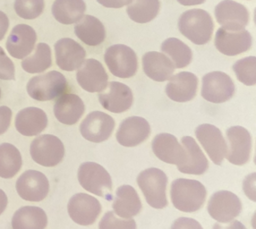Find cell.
<instances>
[{
  "instance_id": "cell-1",
  "label": "cell",
  "mask_w": 256,
  "mask_h": 229,
  "mask_svg": "<svg viewBox=\"0 0 256 229\" xmlns=\"http://www.w3.org/2000/svg\"><path fill=\"white\" fill-rule=\"evenodd\" d=\"M206 196V188L197 180L178 178L171 184V202L180 212H196L202 208Z\"/></svg>"
},
{
  "instance_id": "cell-2",
  "label": "cell",
  "mask_w": 256,
  "mask_h": 229,
  "mask_svg": "<svg viewBox=\"0 0 256 229\" xmlns=\"http://www.w3.org/2000/svg\"><path fill=\"white\" fill-rule=\"evenodd\" d=\"M180 32L196 45L210 42L214 32L212 18L204 10L191 9L181 16L178 21Z\"/></svg>"
},
{
  "instance_id": "cell-3",
  "label": "cell",
  "mask_w": 256,
  "mask_h": 229,
  "mask_svg": "<svg viewBox=\"0 0 256 229\" xmlns=\"http://www.w3.org/2000/svg\"><path fill=\"white\" fill-rule=\"evenodd\" d=\"M137 184L152 208H166L168 204L166 199L168 176L162 170L150 168L142 171L137 178Z\"/></svg>"
},
{
  "instance_id": "cell-4",
  "label": "cell",
  "mask_w": 256,
  "mask_h": 229,
  "mask_svg": "<svg viewBox=\"0 0 256 229\" xmlns=\"http://www.w3.org/2000/svg\"><path fill=\"white\" fill-rule=\"evenodd\" d=\"M68 90L66 77L58 71L32 77L27 84V92L38 102H48L60 97Z\"/></svg>"
},
{
  "instance_id": "cell-5",
  "label": "cell",
  "mask_w": 256,
  "mask_h": 229,
  "mask_svg": "<svg viewBox=\"0 0 256 229\" xmlns=\"http://www.w3.org/2000/svg\"><path fill=\"white\" fill-rule=\"evenodd\" d=\"M81 186L95 196L107 197L112 191V180L107 170L95 162H84L78 170Z\"/></svg>"
},
{
  "instance_id": "cell-6",
  "label": "cell",
  "mask_w": 256,
  "mask_h": 229,
  "mask_svg": "<svg viewBox=\"0 0 256 229\" xmlns=\"http://www.w3.org/2000/svg\"><path fill=\"white\" fill-rule=\"evenodd\" d=\"M30 156L38 165L52 168L58 165L64 156L62 140L52 134L38 136L32 142Z\"/></svg>"
},
{
  "instance_id": "cell-7",
  "label": "cell",
  "mask_w": 256,
  "mask_h": 229,
  "mask_svg": "<svg viewBox=\"0 0 256 229\" xmlns=\"http://www.w3.org/2000/svg\"><path fill=\"white\" fill-rule=\"evenodd\" d=\"M104 60L111 74L118 78H130L137 72L138 61L136 52L123 44H116L108 48Z\"/></svg>"
},
{
  "instance_id": "cell-8",
  "label": "cell",
  "mask_w": 256,
  "mask_h": 229,
  "mask_svg": "<svg viewBox=\"0 0 256 229\" xmlns=\"http://www.w3.org/2000/svg\"><path fill=\"white\" fill-rule=\"evenodd\" d=\"M210 216L220 224L234 220L242 212V202L238 196L230 191L216 192L208 202Z\"/></svg>"
},
{
  "instance_id": "cell-9",
  "label": "cell",
  "mask_w": 256,
  "mask_h": 229,
  "mask_svg": "<svg viewBox=\"0 0 256 229\" xmlns=\"http://www.w3.org/2000/svg\"><path fill=\"white\" fill-rule=\"evenodd\" d=\"M228 162L236 166L246 164L252 152V137L248 129L236 126L230 128L226 132Z\"/></svg>"
},
{
  "instance_id": "cell-10",
  "label": "cell",
  "mask_w": 256,
  "mask_h": 229,
  "mask_svg": "<svg viewBox=\"0 0 256 229\" xmlns=\"http://www.w3.org/2000/svg\"><path fill=\"white\" fill-rule=\"evenodd\" d=\"M235 94V84L223 72H212L202 78V97L207 102L220 104L228 102Z\"/></svg>"
},
{
  "instance_id": "cell-11",
  "label": "cell",
  "mask_w": 256,
  "mask_h": 229,
  "mask_svg": "<svg viewBox=\"0 0 256 229\" xmlns=\"http://www.w3.org/2000/svg\"><path fill=\"white\" fill-rule=\"evenodd\" d=\"M196 136L210 160L215 165H222L226 158L228 144L222 131L214 124H204L196 129Z\"/></svg>"
},
{
  "instance_id": "cell-12",
  "label": "cell",
  "mask_w": 256,
  "mask_h": 229,
  "mask_svg": "<svg viewBox=\"0 0 256 229\" xmlns=\"http://www.w3.org/2000/svg\"><path fill=\"white\" fill-rule=\"evenodd\" d=\"M115 128V121L110 114L94 111L86 116L80 126V132L86 140L100 144L110 137Z\"/></svg>"
},
{
  "instance_id": "cell-13",
  "label": "cell",
  "mask_w": 256,
  "mask_h": 229,
  "mask_svg": "<svg viewBox=\"0 0 256 229\" xmlns=\"http://www.w3.org/2000/svg\"><path fill=\"white\" fill-rule=\"evenodd\" d=\"M68 210L72 220L78 225L90 226L102 212V205L95 197L76 194L69 200Z\"/></svg>"
},
{
  "instance_id": "cell-14",
  "label": "cell",
  "mask_w": 256,
  "mask_h": 229,
  "mask_svg": "<svg viewBox=\"0 0 256 229\" xmlns=\"http://www.w3.org/2000/svg\"><path fill=\"white\" fill-rule=\"evenodd\" d=\"M16 191L22 199L38 202L50 192V182L45 174L36 170H27L16 181Z\"/></svg>"
},
{
  "instance_id": "cell-15",
  "label": "cell",
  "mask_w": 256,
  "mask_h": 229,
  "mask_svg": "<svg viewBox=\"0 0 256 229\" xmlns=\"http://www.w3.org/2000/svg\"><path fill=\"white\" fill-rule=\"evenodd\" d=\"M78 84L88 92H102L107 89L108 76L105 68L98 60H84L76 74Z\"/></svg>"
},
{
  "instance_id": "cell-16",
  "label": "cell",
  "mask_w": 256,
  "mask_h": 229,
  "mask_svg": "<svg viewBox=\"0 0 256 229\" xmlns=\"http://www.w3.org/2000/svg\"><path fill=\"white\" fill-rule=\"evenodd\" d=\"M252 46V36L246 30H230L220 28L215 36V47L226 56L246 52Z\"/></svg>"
},
{
  "instance_id": "cell-17",
  "label": "cell",
  "mask_w": 256,
  "mask_h": 229,
  "mask_svg": "<svg viewBox=\"0 0 256 229\" xmlns=\"http://www.w3.org/2000/svg\"><path fill=\"white\" fill-rule=\"evenodd\" d=\"M150 134L149 122L141 116H131L120 124L116 132V140L128 148L136 147L144 142Z\"/></svg>"
},
{
  "instance_id": "cell-18",
  "label": "cell",
  "mask_w": 256,
  "mask_h": 229,
  "mask_svg": "<svg viewBox=\"0 0 256 229\" xmlns=\"http://www.w3.org/2000/svg\"><path fill=\"white\" fill-rule=\"evenodd\" d=\"M215 17L222 28L243 30L249 22V13L243 4L232 0H223L215 8Z\"/></svg>"
},
{
  "instance_id": "cell-19",
  "label": "cell",
  "mask_w": 256,
  "mask_h": 229,
  "mask_svg": "<svg viewBox=\"0 0 256 229\" xmlns=\"http://www.w3.org/2000/svg\"><path fill=\"white\" fill-rule=\"evenodd\" d=\"M108 90L98 94L102 106L112 113L120 114L128 111L132 105V90L128 85L118 82H111L108 84Z\"/></svg>"
},
{
  "instance_id": "cell-20",
  "label": "cell",
  "mask_w": 256,
  "mask_h": 229,
  "mask_svg": "<svg viewBox=\"0 0 256 229\" xmlns=\"http://www.w3.org/2000/svg\"><path fill=\"white\" fill-rule=\"evenodd\" d=\"M55 53L58 68L68 72L78 69L86 60V50L72 38L58 40L55 44Z\"/></svg>"
},
{
  "instance_id": "cell-21",
  "label": "cell",
  "mask_w": 256,
  "mask_h": 229,
  "mask_svg": "<svg viewBox=\"0 0 256 229\" xmlns=\"http://www.w3.org/2000/svg\"><path fill=\"white\" fill-rule=\"evenodd\" d=\"M152 147L155 156L168 164L180 165L186 158L184 148L176 137L170 134H157L154 137Z\"/></svg>"
},
{
  "instance_id": "cell-22",
  "label": "cell",
  "mask_w": 256,
  "mask_h": 229,
  "mask_svg": "<svg viewBox=\"0 0 256 229\" xmlns=\"http://www.w3.org/2000/svg\"><path fill=\"white\" fill-rule=\"evenodd\" d=\"M36 40L37 35L32 27L26 24H18L14 27L9 34L6 50L14 58L22 60L30 55Z\"/></svg>"
},
{
  "instance_id": "cell-23",
  "label": "cell",
  "mask_w": 256,
  "mask_h": 229,
  "mask_svg": "<svg viewBox=\"0 0 256 229\" xmlns=\"http://www.w3.org/2000/svg\"><path fill=\"white\" fill-rule=\"evenodd\" d=\"M182 146L186 150V158L176 166L181 173L201 176L209 168V162L200 146L191 136H184Z\"/></svg>"
},
{
  "instance_id": "cell-24",
  "label": "cell",
  "mask_w": 256,
  "mask_h": 229,
  "mask_svg": "<svg viewBox=\"0 0 256 229\" xmlns=\"http://www.w3.org/2000/svg\"><path fill=\"white\" fill-rule=\"evenodd\" d=\"M198 78L192 72H181L172 76L166 84V94L171 100L188 102L196 96Z\"/></svg>"
},
{
  "instance_id": "cell-25",
  "label": "cell",
  "mask_w": 256,
  "mask_h": 229,
  "mask_svg": "<svg viewBox=\"0 0 256 229\" xmlns=\"http://www.w3.org/2000/svg\"><path fill=\"white\" fill-rule=\"evenodd\" d=\"M84 103L76 94H63L54 105L56 118L66 126L76 124L84 114Z\"/></svg>"
},
{
  "instance_id": "cell-26",
  "label": "cell",
  "mask_w": 256,
  "mask_h": 229,
  "mask_svg": "<svg viewBox=\"0 0 256 229\" xmlns=\"http://www.w3.org/2000/svg\"><path fill=\"white\" fill-rule=\"evenodd\" d=\"M112 207L116 216L132 218L140 213L142 205L136 190L131 186L124 184L118 188Z\"/></svg>"
},
{
  "instance_id": "cell-27",
  "label": "cell",
  "mask_w": 256,
  "mask_h": 229,
  "mask_svg": "<svg viewBox=\"0 0 256 229\" xmlns=\"http://www.w3.org/2000/svg\"><path fill=\"white\" fill-rule=\"evenodd\" d=\"M48 126L46 113L38 108H26L19 111L16 118V128L22 136H38Z\"/></svg>"
},
{
  "instance_id": "cell-28",
  "label": "cell",
  "mask_w": 256,
  "mask_h": 229,
  "mask_svg": "<svg viewBox=\"0 0 256 229\" xmlns=\"http://www.w3.org/2000/svg\"><path fill=\"white\" fill-rule=\"evenodd\" d=\"M142 68L146 76L156 82H166L175 72V66L163 53L150 51L142 56Z\"/></svg>"
},
{
  "instance_id": "cell-29",
  "label": "cell",
  "mask_w": 256,
  "mask_h": 229,
  "mask_svg": "<svg viewBox=\"0 0 256 229\" xmlns=\"http://www.w3.org/2000/svg\"><path fill=\"white\" fill-rule=\"evenodd\" d=\"M74 34L82 42L92 47L102 44L106 38V30L102 22L92 16L82 17L74 26Z\"/></svg>"
},
{
  "instance_id": "cell-30",
  "label": "cell",
  "mask_w": 256,
  "mask_h": 229,
  "mask_svg": "<svg viewBox=\"0 0 256 229\" xmlns=\"http://www.w3.org/2000/svg\"><path fill=\"white\" fill-rule=\"evenodd\" d=\"M86 4L84 0H55L52 14L63 24H73L84 16Z\"/></svg>"
},
{
  "instance_id": "cell-31",
  "label": "cell",
  "mask_w": 256,
  "mask_h": 229,
  "mask_svg": "<svg viewBox=\"0 0 256 229\" xmlns=\"http://www.w3.org/2000/svg\"><path fill=\"white\" fill-rule=\"evenodd\" d=\"M48 218L42 208L26 206L19 208L12 218L13 229H45Z\"/></svg>"
},
{
  "instance_id": "cell-32",
  "label": "cell",
  "mask_w": 256,
  "mask_h": 229,
  "mask_svg": "<svg viewBox=\"0 0 256 229\" xmlns=\"http://www.w3.org/2000/svg\"><path fill=\"white\" fill-rule=\"evenodd\" d=\"M162 51L172 61L175 68H186L192 61L191 48L178 38H166L162 45Z\"/></svg>"
},
{
  "instance_id": "cell-33",
  "label": "cell",
  "mask_w": 256,
  "mask_h": 229,
  "mask_svg": "<svg viewBox=\"0 0 256 229\" xmlns=\"http://www.w3.org/2000/svg\"><path fill=\"white\" fill-rule=\"evenodd\" d=\"M22 164L21 153L10 144H0V178L9 179L20 171Z\"/></svg>"
},
{
  "instance_id": "cell-34",
  "label": "cell",
  "mask_w": 256,
  "mask_h": 229,
  "mask_svg": "<svg viewBox=\"0 0 256 229\" xmlns=\"http://www.w3.org/2000/svg\"><path fill=\"white\" fill-rule=\"evenodd\" d=\"M160 6V0H132L128 4L126 12L132 21L146 24L158 16Z\"/></svg>"
},
{
  "instance_id": "cell-35",
  "label": "cell",
  "mask_w": 256,
  "mask_h": 229,
  "mask_svg": "<svg viewBox=\"0 0 256 229\" xmlns=\"http://www.w3.org/2000/svg\"><path fill=\"white\" fill-rule=\"evenodd\" d=\"M52 64L50 47L46 43H38L34 55L22 60V68L29 74H38L46 71Z\"/></svg>"
},
{
  "instance_id": "cell-36",
  "label": "cell",
  "mask_w": 256,
  "mask_h": 229,
  "mask_svg": "<svg viewBox=\"0 0 256 229\" xmlns=\"http://www.w3.org/2000/svg\"><path fill=\"white\" fill-rule=\"evenodd\" d=\"M233 70L239 82L248 86L256 85V56H248L236 62Z\"/></svg>"
},
{
  "instance_id": "cell-37",
  "label": "cell",
  "mask_w": 256,
  "mask_h": 229,
  "mask_svg": "<svg viewBox=\"0 0 256 229\" xmlns=\"http://www.w3.org/2000/svg\"><path fill=\"white\" fill-rule=\"evenodd\" d=\"M44 0H16L14 10L18 16L32 20L40 16L44 10Z\"/></svg>"
},
{
  "instance_id": "cell-38",
  "label": "cell",
  "mask_w": 256,
  "mask_h": 229,
  "mask_svg": "<svg viewBox=\"0 0 256 229\" xmlns=\"http://www.w3.org/2000/svg\"><path fill=\"white\" fill-rule=\"evenodd\" d=\"M98 229H136V222L132 218H122L108 212L100 221Z\"/></svg>"
},
{
  "instance_id": "cell-39",
  "label": "cell",
  "mask_w": 256,
  "mask_h": 229,
  "mask_svg": "<svg viewBox=\"0 0 256 229\" xmlns=\"http://www.w3.org/2000/svg\"><path fill=\"white\" fill-rule=\"evenodd\" d=\"M16 68L12 60L6 55L4 50L0 47V79L14 80Z\"/></svg>"
},
{
  "instance_id": "cell-40",
  "label": "cell",
  "mask_w": 256,
  "mask_h": 229,
  "mask_svg": "<svg viewBox=\"0 0 256 229\" xmlns=\"http://www.w3.org/2000/svg\"><path fill=\"white\" fill-rule=\"evenodd\" d=\"M171 229H204L198 221L191 218H180L171 226Z\"/></svg>"
},
{
  "instance_id": "cell-41",
  "label": "cell",
  "mask_w": 256,
  "mask_h": 229,
  "mask_svg": "<svg viewBox=\"0 0 256 229\" xmlns=\"http://www.w3.org/2000/svg\"><path fill=\"white\" fill-rule=\"evenodd\" d=\"M12 119V110L8 106H0V136L8 130Z\"/></svg>"
},
{
  "instance_id": "cell-42",
  "label": "cell",
  "mask_w": 256,
  "mask_h": 229,
  "mask_svg": "<svg viewBox=\"0 0 256 229\" xmlns=\"http://www.w3.org/2000/svg\"><path fill=\"white\" fill-rule=\"evenodd\" d=\"M243 190L249 199L256 202V173L249 174L244 180Z\"/></svg>"
},
{
  "instance_id": "cell-43",
  "label": "cell",
  "mask_w": 256,
  "mask_h": 229,
  "mask_svg": "<svg viewBox=\"0 0 256 229\" xmlns=\"http://www.w3.org/2000/svg\"><path fill=\"white\" fill-rule=\"evenodd\" d=\"M98 3L108 8H121L128 6L132 0H97Z\"/></svg>"
},
{
  "instance_id": "cell-44",
  "label": "cell",
  "mask_w": 256,
  "mask_h": 229,
  "mask_svg": "<svg viewBox=\"0 0 256 229\" xmlns=\"http://www.w3.org/2000/svg\"><path fill=\"white\" fill-rule=\"evenodd\" d=\"M8 17L4 12L0 11V40H2L4 38V35L8 30Z\"/></svg>"
},
{
  "instance_id": "cell-45",
  "label": "cell",
  "mask_w": 256,
  "mask_h": 229,
  "mask_svg": "<svg viewBox=\"0 0 256 229\" xmlns=\"http://www.w3.org/2000/svg\"><path fill=\"white\" fill-rule=\"evenodd\" d=\"M212 229H246V228L240 221L234 220L228 223L226 226H223L220 223H216L214 224Z\"/></svg>"
},
{
  "instance_id": "cell-46",
  "label": "cell",
  "mask_w": 256,
  "mask_h": 229,
  "mask_svg": "<svg viewBox=\"0 0 256 229\" xmlns=\"http://www.w3.org/2000/svg\"><path fill=\"white\" fill-rule=\"evenodd\" d=\"M8 202V196L4 194V192L3 190L0 189V215L4 212V210L6 208Z\"/></svg>"
},
{
  "instance_id": "cell-47",
  "label": "cell",
  "mask_w": 256,
  "mask_h": 229,
  "mask_svg": "<svg viewBox=\"0 0 256 229\" xmlns=\"http://www.w3.org/2000/svg\"><path fill=\"white\" fill-rule=\"evenodd\" d=\"M206 0H178V2L180 4H183V6H197V4H201L204 3Z\"/></svg>"
},
{
  "instance_id": "cell-48",
  "label": "cell",
  "mask_w": 256,
  "mask_h": 229,
  "mask_svg": "<svg viewBox=\"0 0 256 229\" xmlns=\"http://www.w3.org/2000/svg\"><path fill=\"white\" fill-rule=\"evenodd\" d=\"M0 98H1V89H0Z\"/></svg>"
}]
</instances>
